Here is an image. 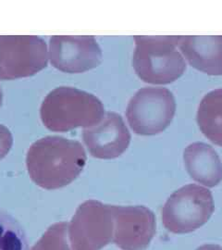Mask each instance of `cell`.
Listing matches in <instances>:
<instances>
[{"label":"cell","mask_w":222,"mask_h":250,"mask_svg":"<svg viewBox=\"0 0 222 250\" xmlns=\"http://www.w3.org/2000/svg\"><path fill=\"white\" fill-rule=\"evenodd\" d=\"M2 99H3V95H2V90L0 87V107H1V104H2Z\"/></svg>","instance_id":"18"},{"label":"cell","mask_w":222,"mask_h":250,"mask_svg":"<svg viewBox=\"0 0 222 250\" xmlns=\"http://www.w3.org/2000/svg\"><path fill=\"white\" fill-rule=\"evenodd\" d=\"M180 36H134L133 67L141 80L152 84H169L186 71L178 50Z\"/></svg>","instance_id":"3"},{"label":"cell","mask_w":222,"mask_h":250,"mask_svg":"<svg viewBox=\"0 0 222 250\" xmlns=\"http://www.w3.org/2000/svg\"><path fill=\"white\" fill-rule=\"evenodd\" d=\"M176 112L173 94L164 87H143L128 103L126 117L133 132L139 135L162 133Z\"/></svg>","instance_id":"5"},{"label":"cell","mask_w":222,"mask_h":250,"mask_svg":"<svg viewBox=\"0 0 222 250\" xmlns=\"http://www.w3.org/2000/svg\"><path fill=\"white\" fill-rule=\"evenodd\" d=\"M196 250H222V248L219 245H204L198 248Z\"/></svg>","instance_id":"17"},{"label":"cell","mask_w":222,"mask_h":250,"mask_svg":"<svg viewBox=\"0 0 222 250\" xmlns=\"http://www.w3.org/2000/svg\"><path fill=\"white\" fill-rule=\"evenodd\" d=\"M183 161L192 179L206 188H215L222 181V162L213 147L203 142L187 146Z\"/></svg>","instance_id":"12"},{"label":"cell","mask_w":222,"mask_h":250,"mask_svg":"<svg viewBox=\"0 0 222 250\" xmlns=\"http://www.w3.org/2000/svg\"><path fill=\"white\" fill-rule=\"evenodd\" d=\"M215 210L212 193L197 185H187L176 190L161 210L164 227L170 232H195L208 222Z\"/></svg>","instance_id":"4"},{"label":"cell","mask_w":222,"mask_h":250,"mask_svg":"<svg viewBox=\"0 0 222 250\" xmlns=\"http://www.w3.org/2000/svg\"><path fill=\"white\" fill-rule=\"evenodd\" d=\"M82 138L90 154L100 160H113L124 153L131 134L120 114L108 111L98 125L85 128Z\"/></svg>","instance_id":"10"},{"label":"cell","mask_w":222,"mask_h":250,"mask_svg":"<svg viewBox=\"0 0 222 250\" xmlns=\"http://www.w3.org/2000/svg\"><path fill=\"white\" fill-rule=\"evenodd\" d=\"M49 59L61 72L81 73L99 66L103 54L94 36H55L49 41Z\"/></svg>","instance_id":"8"},{"label":"cell","mask_w":222,"mask_h":250,"mask_svg":"<svg viewBox=\"0 0 222 250\" xmlns=\"http://www.w3.org/2000/svg\"><path fill=\"white\" fill-rule=\"evenodd\" d=\"M31 250H73L69 238V223L50 226Z\"/></svg>","instance_id":"15"},{"label":"cell","mask_w":222,"mask_h":250,"mask_svg":"<svg viewBox=\"0 0 222 250\" xmlns=\"http://www.w3.org/2000/svg\"><path fill=\"white\" fill-rule=\"evenodd\" d=\"M0 250H29L27 234L18 221L0 209Z\"/></svg>","instance_id":"14"},{"label":"cell","mask_w":222,"mask_h":250,"mask_svg":"<svg viewBox=\"0 0 222 250\" xmlns=\"http://www.w3.org/2000/svg\"><path fill=\"white\" fill-rule=\"evenodd\" d=\"M13 145V137L9 129L0 125V161L3 160L11 149Z\"/></svg>","instance_id":"16"},{"label":"cell","mask_w":222,"mask_h":250,"mask_svg":"<svg viewBox=\"0 0 222 250\" xmlns=\"http://www.w3.org/2000/svg\"><path fill=\"white\" fill-rule=\"evenodd\" d=\"M114 219L111 205L87 200L78 207L69 223L73 250H101L113 241Z\"/></svg>","instance_id":"7"},{"label":"cell","mask_w":222,"mask_h":250,"mask_svg":"<svg viewBox=\"0 0 222 250\" xmlns=\"http://www.w3.org/2000/svg\"><path fill=\"white\" fill-rule=\"evenodd\" d=\"M196 120L204 136L222 146V88L208 92L202 99Z\"/></svg>","instance_id":"13"},{"label":"cell","mask_w":222,"mask_h":250,"mask_svg":"<svg viewBox=\"0 0 222 250\" xmlns=\"http://www.w3.org/2000/svg\"><path fill=\"white\" fill-rule=\"evenodd\" d=\"M180 52L189 64L208 75H222V36H180Z\"/></svg>","instance_id":"11"},{"label":"cell","mask_w":222,"mask_h":250,"mask_svg":"<svg viewBox=\"0 0 222 250\" xmlns=\"http://www.w3.org/2000/svg\"><path fill=\"white\" fill-rule=\"evenodd\" d=\"M86 152L78 141L61 136H46L28 149L26 165L33 182L46 190L71 184L83 170Z\"/></svg>","instance_id":"1"},{"label":"cell","mask_w":222,"mask_h":250,"mask_svg":"<svg viewBox=\"0 0 222 250\" xmlns=\"http://www.w3.org/2000/svg\"><path fill=\"white\" fill-rule=\"evenodd\" d=\"M113 241L122 250H145L157 231L154 212L143 206L111 205Z\"/></svg>","instance_id":"9"},{"label":"cell","mask_w":222,"mask_h":250,"mask_svg":"<svg viewBox=\"0 0 222 250\" xmlns=\"http://www.w3.org/2000/svg\"><path fill=\"white\" fill-rule=\"evenodd\" d=\"M47 62V45L41 37L0 36V80L33 76Z\"/></svg>","instance_id":"6"},{"label":"cell","mask_w":222,"mask_h":250,"mask_svg":"<svg viewBox=\"0 0 222 250\" xmlns=\"http://www.w3.org/2000/svg\"><path fill=\"white\" fill-rule=\"evenodd\" d=\"M105 115L102 102L85 91L61 86L52 90L44 99L40 116L52 132H68L78 127L98 125Z\"/></svg>","instance_id":"2"}]
</instances>
